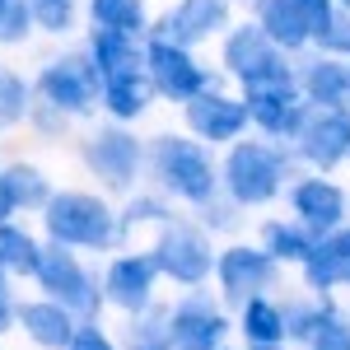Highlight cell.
<instances>
[{
	"mask_svg": "<svg viewBox=\"0 0 350 350\" xmlns=\"http://www.w3.org/2000/svg\"><path fill=\"white\" fill-rule=\"evenodd\" d=\"M154 257H140V252H126V257H117L103 275V299L117 304V308H126V313H140V308H150V290H154Z\"/></svg>",
	"mask_w": 350,
	"mask_h": 350,
	"instance_id": "obj_5",
	"label": "cell"
},
{
	"mask_svg": "<svg viewBox=\"0 0 350 350\" xmlns=\"http://www.w3.org/2000/svg\"><path fill=\"white\" fill-rule=\"evenodd\" d=\"M126 350H168V308H140L126 323Z\"/></svg>",
	"mask_w": 350,
	"mask_h": 350,
	"instance_id": "obj_15",
	"label": "cell"
},
{
	"mask_svg": "<svg viewBox=\"0 0 350 350\" xmlns=\"http://www.w3.org/2000/svg\"><path fill=\"white\" fill-rule=\"evenodd\" d=\"M66 350H117V346H112V336L98 323H84V327H75V336H70Z\"/></svg>",
	"mask_w": 350,
	"mask_h": 350,
	"instance_id": "obj_23",
	"label": "cell"
},
{
	"mask_svg": "<svg viewBox=\"0 0 350 350\" xmlns=\"http://www.w3.org/2000/svg\"><path fill=\"white\" fill-rule=\"evenodd\" d=\"M140 98H145V94H140V84H135L131 75H117V80H108V108L117 112V117H135V112L145 108Z\"/></svg>",
	"mask_w": 350,
	"mask_h": 350,
	"instance_id": "obj_19",
	"label": "cell"
},
{
	"mask_svg": "<svg viewBox=\"0 0 350 350\" xmlns=\"http://www.w3.org/2000/svg\"><path fill=\"white\" fill-rule=\"evenodd\" d=\"M14 327V299H10V285H5V271H0V336Z\"/></svg>",
	"mask_w": 350,
	"mask_h": 350,
	"instance_id": "obj_24",
	"label": "cell"
},
{
	"mask_svg": "<svg viewBox=\"0 0 350 350\" xmlns=\"http://www.w3.org/2000/svg\"><path fill=\"white\" fill-rule=\"evenodd\" d=\"M267 252H271V257H290V262H308V257H313V243L304 239L299 229L271 224V229H267Z\"/></svg>",
	"mask_w": 350,
	"mask_h": 350,
	"instance_id": "obj_18",
	"label": "cell"
},
{
	"mask_svg": "<svg viewBox=\"0 0 350 350\" xmlns=\"http://www.w3.org/2000/svg\"><path fill=\"white\" fill-rule=\"evenodd\" d=\"M19 112H24V84L0 70V126H10Z\"/></svg>",
	"mask_w": 350,
	"mask_h": 350,
	"instance_id": "obj_22",
	"label": "cell"
},
{
	"mask_svg": "<svg viewBox=\"0 0 350 350\" xmlns=\"http://www.w3.org/2000/svg\"><path fill=\"white\" fill-rule=\"evenodd\" d=\"M308 346L313 350H350V327L336 313H318L313 332H308Z\"/></svg>",
	"mask_w": 350,
	"mask_h": 350,
	"instance_id": "obj_17",
	"label": "cell"
},
{
	"mask_svg": "<svg viewBox=\"0 0 350 350\" xmlns=\"http://www.w3.org/2000/svg\"><path fill=\"white\" fill-rule=\"evenodd\" d=\"M224 327L229 323L211 299H183L168 313V350H219Z\"/></svg>",
	"mask_w": 350,
	"mask_h": 350,
	"instance_id": "obj_4",
	"label": "cell"
},
{
	"mask_svg": "<svg viewBox=\"0 0 350 350\" xmlns=\"http://www.w3.org/2000/svg\"><path fill=\"white\" fill-rule=\"evenodd\" d=\"M0 191L10 196V206H47V187H42V173L28 168V163H14L0 173Z\"/></svg>",
	"mask_w": 350,
	"mask_h": 350,
	"instance_id": "obj_16",
	"label": "cell"
},
{
	"mask_svg": "<svg viewBox=\"0 0 350 350\" xmlns=\"http://www.w3.org/2000/svg\"><path fill=\"white\" fill-rule=\"evenodd\" d=\"M159 173H163V183L178 191V196H187V201H206V196H211V168H206V159H201L191 145L163 140Z\"/></svg>",
	"mask_w": 350,
	"mask_h": 350,
	"instance_id": "obj_8",
	"label": "cell"
},
{
	"mask_svg": "<svg viewBox=\"0 0 350 350\" xmlns=\"http://www.w3.org/2000/svg\"><path fill=\"white\" fill-rule=\"evenodd\" d=\"M247 350H285V346H247Z\"/></svg>",
	"mask_w": 350,
	"mask_h": 350,
	"instance_id": "obj_25",
	"label": "cell"
},
{
	"mask_svg": "<svg viewBox=\"0 0 350 350\" xmlns=\"http://www.w3.org/2000/svg\"><path fill=\"white\" fill-rule=\"evenodd\" d=\"M243 336L247 346H285V313L267 299L243 304Z\"/></svg>",
	"mask_w": 350,
	"mask_h": 350,
	"instance_id": "obj_11",
	"label": "cell"
},
{
	"mask_svg": "<svg viewBox=\"0 0 350 350\" xmlns=\"http://www.w3.org/2000/svg\"><path fill=\"white\" fill-rule=\"evenodd\" d=\"M308 280H313L318 290H332L336 280L350 285V234H336L327 247H313V257H308Z\"/></svg>",
	"mask_w": 350,
	"mask_h": 350,
	"instance_id": "obj_12",
	"label": "cell"
},
{
	"mask_svg": "<svg viewBox=\"0 0 350 350\" xmlns=\"http://www.w3.org/2000/svg\"><path fill=\"white\" fill-rule=\"evenodd\" d=\"M42 94L52 98L56 108L80 112L84 98H89V75L80 70V61H56V66H47V75H42Z\"/></svg>",
	"mask_w": 350,
	"mask_h": 350,
	"instance_id": "obj_10",
	"label": "cell"
},
{
	"mask_svg": "<svg viewBox=\"0 0 350 350\" xmlns=\"http://www.w3.org/2000/svg\"><path fill=\"white\" fill-rule=\"evenodd\" d=\"M28 5L24 0H0V42H19L28 33Z\"/></svg>",
	"mask_w": 350,
	"mask_h": 350,
	"instance_id": "obj_20",
	"label": "cell"
},
{
	"mask_svg": "<svg viewBox=\"0 0 350 350\" xmlns=\"http://www.w3.org/2000/svg\"><path fill=\"white\" fill-rule=\"evenodd\" d=\"M295 211L313 229H332L336 224V215H341V191L336 187H323V183H308V187L295 191Z\"/></svg>",
	"mask_w": 350,
	"mask_h": 350,
	"instance_id": "obj_14",
	"label": "cell"
},
{
	"mask_svg": "<svg viewBox=\"0 0 350 350\" xmlns=\"http://www.w3.org/2000/svg\"><path fill=\"white\" fill-rule=\"evenodd\" d=\"M38 285L47 290V299L52 304H61V308H70V313H94L98 308V290H94V275L75 262V252H66L61 243H52V247H42L38 252Z\"/></svg>",
	"mask_w": 350,
	"mask_h": 350,
	"instance_id": "obj_2",
	"label": "cell"
},
{
	"mask_svg": "<svg viewBox=\"0 0 350 350\" xmlns=\"http://www.w3.org/2000/svg\"><path fill=\"white\" fill-rule=\"evenodd\" d=\"M154 267L168 271L173 280H183V285H201L211 267H215V252H211V243L201 239L196 229L187 224H168L159 234V247H154Z\"/></svg>",
	"mask_w": 350,
	"mask_h": 350,
	"instance_id": "obj_3",
	"label": "cell"
},
{
	"mask_svg": "<svg viewBox=\"0 0 350 350\" xmlns=\"http://www.w3.org/2000/svg\"><path fill=\"white\" fill-rule=\"evenodd\" d=\"M135 14V0H94V19L103 28H117V33H126V24H131Z\"/></svg>",
	"mask_w": 350,
	"mask_h": 350,
	"instance_id": "obj_21",
	"label": "cell"
},
{
	"mask_svg": "<svg viewBox=\"0 0 350 350\" xmlns=\"http://www.w3.org/2000/svg\"><path fill=\"white\" fill-rule=\"evenodd\" d=\"M84 159H89V168H94L98 178H108L112 187H122V183L131 178V168H135V140L122 135V131H103V135L89 140Z\"/></svg>",
	"mask_w": 350,
	"mask_h": 350,
	"instance_id": "obj_9",
	"label": "cell"
},
{
	"mask_svg": "<svg viewBox=\"0 0 350 350\" xmlns=\"http://www.w3.org/2000/svg\"><path fill=\"white\" fill-rule=\"evenodd\" d=\"M271 257L267 252H252V247H229L219 257V285L234 304H247V299H262V290L271 285Z\"/></svg>",
	"mask_w": 350,
	"mask_h": 350,
	"instance_id": "obj_6",
	"label": "cell"
},
{
	"mask_svg": "<svg viewBox=\"0 0 350 350\" xmlns=\"http://www.w3.org/2000/svg\"><path fill=\"white\" fill-rule=\"evenodd\" d=\"M47 234L61 247H108L117 239V219L98 196H84V191H61L47 196Z\"/></svg>",
	"mask_w": 350,
	"mask_h": 350,
	"instance_id": "obj_1",
	"label": "cell"
},
{
	"mask_svg": "<svg viewBox=\"0 0 350 350\" xmlns=\"http://www.w3.org/2000/svg\"><path fill=\"white\" fill-rule=\"evenodd\" d=\"M38 243L28 229L19 224H0V271H14V275H33L38 271Z\"/></svg>",
	"mask_w": 350,
	"mask_h": 350,
	"instance_id": "obj_13",
	"label": "cell"
},
{
	"mask_svg": "<svg viewBox=\"0 0 350 350\" xmlns=\"http://www.w3.org/2000/svg\"><path fill=\"white\" fill-rule=\"evenodd\" d=\"M14 323L24 327V336L33 346H42V350H66L70 336H75V327H80L75 313L61 308V304H52V299H33L24 308H14Z\"/></svg>",
	"mask_w": 350,
	"mask_h": 350,
	"instance_id": "obj_7",
	"label": "cell"
}]
</instances>
